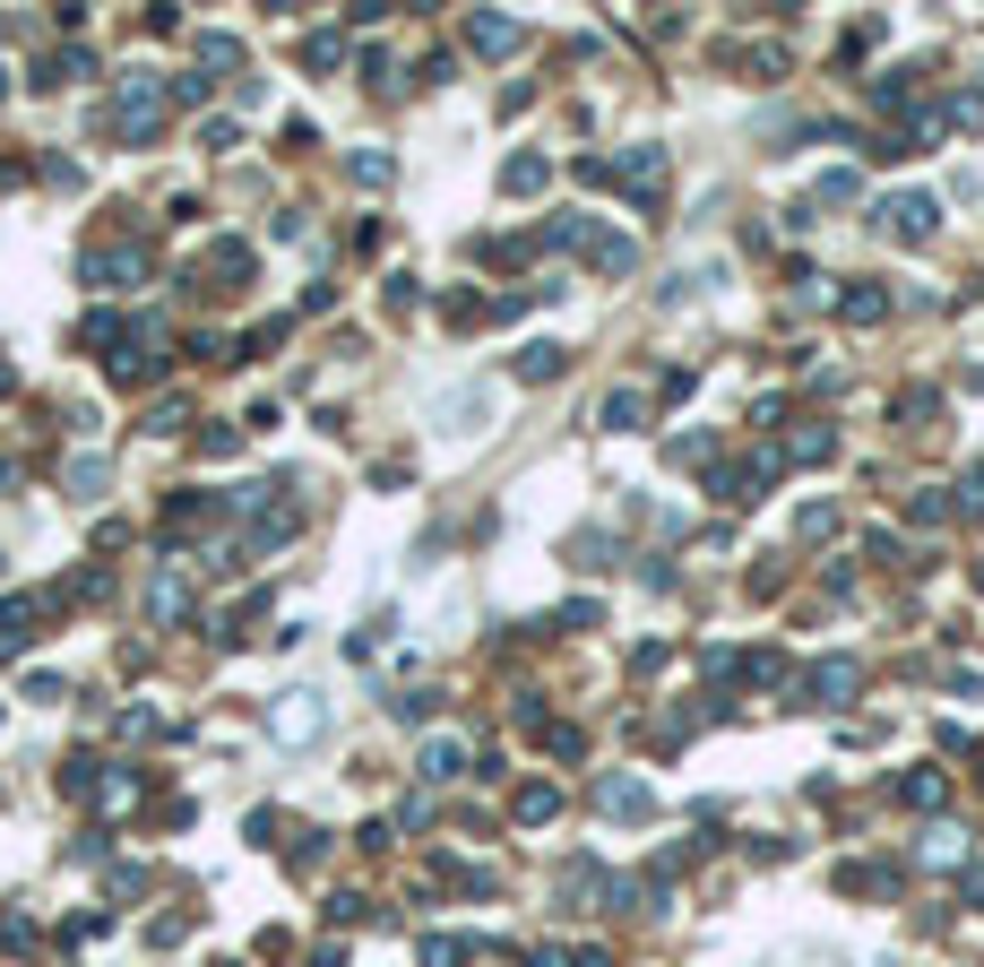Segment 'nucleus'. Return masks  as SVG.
Returning a JSON list of instances; mask_svg holds the SVG:
<instances>
[{
    "label": "nucleus",
    "instance_id": "obj_15",
    "mask_svg": "<svg viewBox=\"0 0 984 967\" xmlns=\"http://www.w3.org/2000/svg\"><path fill=\"white\" fill-rule=\"evenodd\" d=\"M501 182H509V191H544V164H536V156H518V164H509Z\"/></svg>",
    "mask_w": 984,
    "mask_h": 967
},
{
    "label": "nucleus",
    "instance_id": "obj_11",
    "mask_svg": "<svg viewBox=\"0 0 984 967\" xmlns=\"http://www.w3.org/2000/svg\"><path fill=\"white\" fill-rule=\"evenodd\" d=\"M458 769H467V751H458V743H432V751H423V778H432V786H441V778H458Z\"/></svg>",
    "mask_w": 984,
    "mask_h": 967
},
{
    "label": "nucleus",
    "instance_id": "obj_4",
    "mask_svg": "<svg viewBox=\"0 0 984 967\" xmlns=\"http://www.w3.org/2000/svg\"><path fill=\"white\" fill-rule=\"evenodd\" d=\"M87 277H96V285H138V277H147V250H138V242H113V250L87 259Z\"/></svg>",
    "mask_w": 984,
    "mask_h": 967
},
{
    "label": "nucleus",
    "instance_id": "obj_13",
    "mask_svg": "<svg viewBox=\"0 0 984 967\" xmlns=\"http://www.w3.org/2000/svg\"><path fill=\"white\" fill-rule=\"evenodd\" d=\"M199 61H208V70H234L243 44H234V35H199Z\"/></svg>",
    "mask_w": 984,
    "mask_h": 967
},
{
    "label": "nucleus",
    "instance_id": "obj_2",
    "mask_svg": "<svg viewBox=\"0 0 984 967\" xmlns=\"http://www.w3.org/2000/svg\"><path fill=\"white\" fill-rule=\"evenodd\" d=\"M881 225H889V234H898V242H924V234H933V225H942V208H933L924 191H898V199L881 208Z\"/></svg>",
    "mask_w": 984,
    "mask_h": 967
},
{
    "label": "nucleus",
    "instance_id": "obj_18",
    "mask_svg": "<svg viewBox=\"0 0 984 967\" xmlns=\"http://www.w3.org/2000/svg\"><path fill=\"white\" fill-rule=\"evenodd\" d=\"M0 397H9V363H0Z\"/></svg>",
    "mask_w": 984,
    "mask_h": 967
},
{
    "label": "nucleus",
    "instance_id": "obj_6",
    "mask_svg": "<svg viewBox=\"0 0 984 967\" xmlns=\"http://www.w3.org/2000/svg\"><path fill=\"white\" fill-rule=\"evenodd\" d=\"M596 804H605V812H622V821H639V812H648L656 795H648L639 778H605V786H596Z\"/></svg>",
    "mask_w": 984,
    "mask_h": 967
},
{
    "label": "nucleus",
    "instance_id": "obj_9",
    "mask_svg": "<svg viewBox=\"0 0 984 967\" xmlns=\"http://www.w3.org/2000/svg\"><path fill=\"white\" fill-rule=\"evenodd\" d=\"M484 389H458V397H441V415H458V432H476V424H484Z\"/></svg>",
    "mask_w": 984,
    "mask_h": 967
},
{
    "label": "nucleus",
    "instance_id": "obj_5",
    "mask_svg": "<svg viewBox=\"0 0 984 967\" xmlns=\"http://www.w3.org/2000/svg\"><path fill=\"white\" fill-rule=\"evenodd\" d=\"M856 683H863L856 657H829V665L812 674V700H821V709H838V700H856Z\"/></svg>",
    "mask_w": 984,
    "mask_h": 967
},
{
    "label": "nucleus",
    "instance_id": "obj_7",
    "mask_svg": "<svg viewBox=\"0 0 984 967\" xmlns=\"http://www.w3.org/2000/svg\"><path fill=\"white\" fill-rule=\"evenodd\" d=\"M147 613H156V622H182V613H190V588H182V579L164 571V579L147 588Z\"/></svg>",
    "mask_w": 984,
    "mask_h": 967
},
{
    "label": "nucleus",
    "instance_id": "obj_1",
    "mask_svg": "<svg viewBox=\"0 0 984 967\" xmlns=\"http://www.w3.org/2000/svg\"><path fill=\"white\" fill-rule=\"evenodd\" d=\"M113 130H122V138H156V78H147V70H130V78H122V96H113Z\"/></svg>",
    "mask_w": 984,
    "mask_h": 967
},
{
    "label": "nucleus",
    "instance_id": "obj_16",
    "mask_svg": "<svg viewBox=\"0 0 984 967\" xmlns=\"http://www.w3.org/2000/svg\"><path fill=\"white\" fill-rule=\"evenodd\" d=\"M829 527H838V510H803V518H795V536H803V544H821Z\"/></svg>",
    "mask_w": 984,
    "mask_h": 967
},
{
    "label": "nucleus",
    "instance_id": "obj_10",
    "mask_svg": "<svg viewBox=\"0 0 984 967\" xmlns=\"http://www.w3.org/2000/svg\"><path fill=\"white\" fill-rule=\"evenodd\" d=\"M467 35H476V52H509V44H518V26H509V17H476Z\"/></svg>",
    "mask_w": 984,
    "mask_h": 967
},
{
    "label": "nucleus",
    "instance_id": "obj_3",
    "mask_svg": "<svg viewBox=\"0 0 984 967\" xmlns=\"http://www.w3.org/2000/svg\"><path fill=\"white\" fill-rule=\"evenodd\" d=\"M320 725H329L320 691H285V700H276V734H285V743H311Z\"/></svg>",
    "mask_w": 984,
    "mask_h": 967
},
{
    "label": "nucleus",
    "instance_id": "obj_14",
    "mask_svg": "<svg viewBox=\"0 0 984 967\" xmlns=\"http://www.w3.org/2000/svg\"><path fill=\"white\" fill-rule=\"evenodd\" d=\"M553 812H562L553 786H527V795H518V821H553Z\"/></svg>",
    "mask_w": 984,
    "mask_h": 967
},
{
    "label": "nucleus",
    "instance_id": "obj_12",
    "mask_svg": "<svg viewBox=\"0 0 984 967\" xmlns=\"http://www.w3.org/2000/svg\"><path fill=\"white\" fill-rule=\"evenodd\" d=\"M553 371H562V346H527L518 355V380H553Z\"/></svg>",
    "mask_w": 984,
    "mask_h": 967
},
{
    "label": "nucleus",
    "instance_id": "obj_17",
    "mask_svg": "<svg viewBox=\"0 0 984 967\" xmlns=\"http://www.w3.org/2000/svg\"><path fill=\"white\" fill-rule=\"evenodd\" d=\"M467 959V951H458V942H441V933H432V942H423V967H458Z\"/></svg>",
    "mask_w": 984,
    "mask_h": 967
},
{
    "label": "nucleus",
    "instance_id": "obj_19",
    "mask_svg": "<svg viewBox=\"0 0 984 967\" xmlns=\"http://www.w3.org/2000/svg\"><path fill=\"white\" fill-rule=\"evenodd\" d=\"M0 96H9V70H0Z\"/></svg>",
    "mask_w": 984,
    "mask_h": 967
},
{
    "label": "nucleus",
    "instance_id": "obj_8",
    "mask_svg": "<svg viewBox=\"0 0 984 967\" xmlns=\"http://www.w3.org/2000/svg\"><path fill=\"white\" fill-rule=\"evenodd\" d=\"M622 182H630V191H656V182H665V156H656V147H630V156H622Z\"/></svg>",
    "mask_w": 984,
    "mask_h": 967
}]
</instances>
